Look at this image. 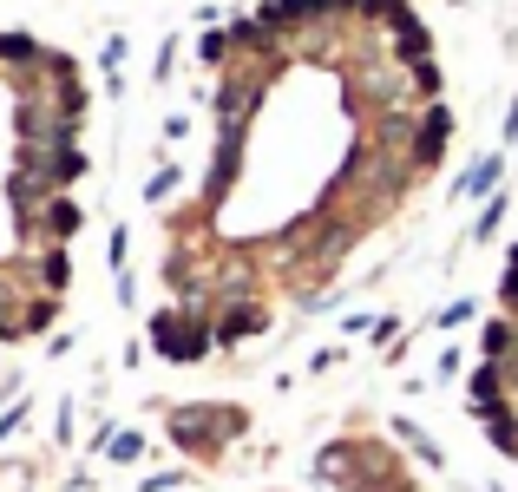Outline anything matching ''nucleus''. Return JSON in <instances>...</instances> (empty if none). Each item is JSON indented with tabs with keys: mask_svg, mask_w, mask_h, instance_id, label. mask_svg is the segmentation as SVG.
I'll list each match as a JSON object with an SVG mask.
<instances>
[{
	"mask_svg": "<svg viewBox=\"0 0 518 492\" xmlns=\"http://www.w3.org/2000/svg\"><path fill=\"white\" fill-rule=\"evenodd\" d=\"M499 171H505V158H499V151H493V158H479L473 171L459 178V198H479V190H493V184H499Z\"/></svg>",
	"mask_w": 518,
	"mask_h": 492,
	"instance_id": "obj_3",
	"label": "nucleus"
},
{
	"mask_svg": "<svg viewBox=\"0 0 518 492\" xmlns=\"http://www.w3.org/2000/svg\"><path fill=\"white\" fill-rule=\"evenodd\" d=\"M105 453H112V459H139L145 440H139V433H119V440H105Z\"/></svg>",
	"mask_w": 518,
	"mask_h": 492,
	"instance_id": "obj_5",
	"label": "nucleus"
},
{
	"mask_svg": "<svg viewBox=\"0 0 518 492\" xmlns=\"http://www.w3.org/2000/svg\"><path fill=\"white\" fill-rule=\"evenodd\" d=\"M315 479H329L341 492H420L414 473H407L380 440H335L315 459Z\"/></svg>",
	"mask_w": 518,
	"mask_h": 492,
	"instance_id": "obj_1",
	"label": "nucleus"
},
{
	"mask_svg": "<svg viewBox=\"0 0 518 492\" xmlns=\"http://www.w3.org/2000/svg\"><path fill=\"white\" fill-rule=\"evenodd\" d=\"M171 190H177V164H165V171H158V178L145 184V204H165Z\"/></svg>",
	"mask_w": 518,
	"mask_h": 492,
	"instance_id": "obj_4",
	"label": "nucleus"
},
{
	"mask_svg": "<svg viewBox=\"0 0 518 492\" xmlns=\"http://www.w3.org/2000/svg\"><path fill=\"white\" fill-rule=\"evenodd\" d=\"M171 440L190 453V459H204V467H210V459H224L230 453V440H236V433L243 427H250V414H243V407H171Z\"/></svg>",
	"mask_w": 518,
	"mask_h": 492,
	"instance_id": "obj_2",
	"label": "nucleus"
},
{
	"mask_svg": "<svg viewBox=\"0 0 518 492\" xmlns=\"http://www.w3.org/2000/svg\"><path fill=\"white\" fill-rule=\"evenodd\" d=\"M499 217H505V198L485 204V217H479V230H473V236H493V230H499Z\"/></svg>",
	"mask_w": 518,
	"mask_h": 492,
	"instance_id": "obj_6",
	"label": "nucleus"
}]
</instances>
